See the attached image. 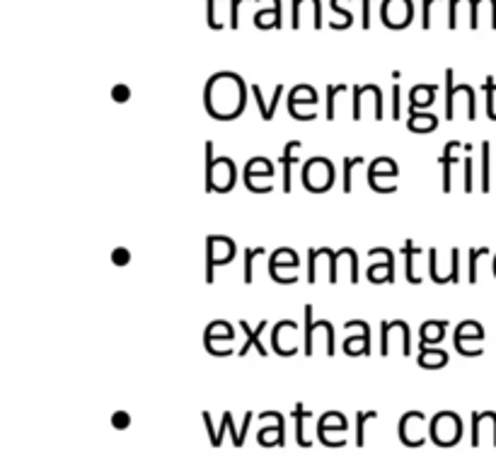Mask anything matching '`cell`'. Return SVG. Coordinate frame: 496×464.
<instances>
[{"instance_id":"cell-2","label":"cell","mask_w":496,"mask_h":464,"mask_svg":"<svg viewBox=\"0 0 496 464\" xmlns=\"http://www.w3.org/2000/svg\"><path fill=\"white\" fill-rule=\"evenodd\" d=\"M235 184V162L230 158L214 160V143H206V191H228Z\"/></svg>"},{"instance_id":"cell-28","label":"cell","mask_w":496,"mask_h":464,"mask_svg":"<svg viewBox=\"0 0 496 464\" xmlns=\"http://www.w3.org/2000/svg\"><path fill=\"white\" fill-rule=\"evenodd\" d=\"M400 94H402V92H400V87H397V85H395V87H392V119H402V116H400Z\"/></svg>"},{"instance_id":"cell-10","label":"cell","mask_w":496,"mask_h":464,"mask_svg":"<svg viewBox=\"0 0 496 464\" xmlns=\"http://www.w3.org/2000/svg\"><path fill=\"white\" fill-rule=\"evenodd\" d=\"M448 321H424L422 324V348H426L428 341H441L446 334Z\"/></svg>"},{"instance_id":"cell-32","label":"cell","mask_w":496,"mask_h":464,"mask_svg":"<svg viewBox=\"0 0 496 464\" xmlns=\"http://www.w3.org/2000/svg\"><path fill=\"white\" fill-rule=\"evenodd\" d=\"M242 0H233V6H230V25L238 27V6Z\"/></svg>"},{"instance_id":"cell-29","label":"cell","mask_w":496,"mask_h":464,"mask_svg":"<svg viewBox=\"0 0 496 464\" xmlns=\"http://www.w3.org/2000/svg\"><path fill=\"white\" fill-rule=\"evenodd\" d=\"M129 414H124V411H119V414H114V419H112V423H114V428L124 430L126 425H129Z\"/></svg>"},{"instance_id":"cell-8","label":"cell","mask_w":496,"mask_h":464,"mask_svg":"<svg viewBox=\"0 0 496 464\" xmlns=\"http://www.w3.org/2000/svg\"><path fill=\"white\" fill-rule=\"evenodd\" d=\"M460 148V143L457 140H451V143L446 145V150H443V158H441V165H443V191H451V167H453V162H455V150Z\"/></svg>"},{"instance_id":"cell-13","label":"cell","mask_w":496,"mask_h":464,"mask_svg":"<svg viewBox=\"0 0 496 464\" xmlns=\"http://www.w3.org/2000/svg\"><path fill=\"white\" fill-rule=\"evenodd\" d=\"M310 411H305L303 409V404H296V411H293V419H296V438H298V445H300V447H310V445L313 443H308V440H305V435H303V421L305 419H310Z\"/></svg>"},{"instance_id":"cell-17","label":"cell","mask_w":496,"mask_h":464,"mask_svg":"<svg viewBox=\"0 0 496 464\" xmlns=\"http://www.w3.org/2000/svg\"><path fill=\"white\" fill-rule=\"evenodd\" d=\"M489 143H482V191H489Z\"/></svg>"},{"instance_id":"cell-33","label":"cell","mask_w":496,"mask_h":464,"mask_svg":"<svg viewBox=\"0 0 496 464\" xmlns=\"http://www.w3.org/2000/svg\"><path fill=\"white\" fill-rule=\"evenodd\" d=\"M494 271H496V259H494Z\"/></svg>"},{"instance_id":"cell-27","label":"cell","mask_w":496,"mask_h":464,"mask_svg":"<svg viewBox=\"0 0 496 464\" xmlns=\"http://www.w3.org/2000/svg\"><path fill=\"white\" fill-rule=\"evenodd\" d=\"M479 423H482V416L472 414V447L479 445Z\"/></svg>"},{"instance_id":"cell-24","label":"cell","mask_w":496,"mask_h":464,"mask_svg":"<svg viewBox=\"0 0 496 464\" xmlns=\"http://www.w3.org/2000/svg\"><path fill=\"white\" fill-rule=\"evenodd\" d=\"M486 252L489 249H472L470 252V283H477V259L479 257H486Z\"/></svg>"},{"instance_id":"cell-25","label":"cell","mask_w":496,"mask_h":464,"mask_svg":"<svg viewBox=\"0 0 496 464\" xmlns=\"http://www.w3.org/2000/svg\"><path fill=\"white\" fill-rule=\"evenodd\" d=\"M129 97H131V89L126 87V85H116V87L112 89V99H114V102H126Z\"/></svg>"},{"instance_id":"cell-3","label":"cell","mask_w":496,"mask_h":464,"mask_svg":"<svg viewBox=\"0 0 496 464\" xmlns=\"http://www.w3.org/2000/svg\"><path fill=\"white\" fill-rule=\"evenodd\" d=\"M334 184V165L327 158H313L303 167V187L310 191H324Z\"/></svg>"},{"instance_id":"cell-19","label":"cell","mask_w":496,"mask_h":464,"mask_svg":"<svg viewBox=\"0 0 496 464\" xmlns=\"http://www.w3.org/2000/svg\"><path fill=\"white\" fill-rule=\"evenodd\" d=\"M366 160L361 158V155H356V158H351V160H344V191L347 193H351V169L356 167V165H363Z\"/></svg>"},{"instance_id":"cell-20","label":"cell","mask_w":496,"mask_h":464,"mask_svg":"<svg viewBox=\"0 0 496 464\" xmlns=\"http://www.w3.org/2000/svg\"><path fill=\"white\" fill-rule=\"evenodd\" d=\"M446 87H448V97H446V119H453V99L457 94V87H453V70H446Z\"/></svg>"},{"instance_id":"cell-7","label":"cell","mask_w":496,"mask_h":464,"mask_svg":"<svg viewBox=\"0 0 496 464\" xmlns=\"http://www.w3.org/2000/svg\"><path fill=\"white\" fill-rule=\"evenodd\" d=\"M254 177H273V165L269 162L267 158H254L252 162H247V167H245V182H247V187L252 184Z\"/></svg>"},{"instance_id":"cell-5","label":"cell","mask_w":496,"mask_h":464,"mask_svg":"<svg viewBox=\"0 0 496 464\" xmlns=\"http://www.w3.org/2000/svg\"><path fill=\"white\" fill-rule=\"evenodd\" d=\"M300 140H291V143H286V148H283V158H281V165H283V191L291 193V167L293 162L298 160L296 150H300Z\"/></svg>"},{"instance_id":"cell-26","label":"cell","mask_w":496,"mask_h":464,"mask_svg":"<svg viewBox=\"0 0 496 464\" xmlns=\"http://www.w3.org/2000/svg\"><path fill=\"white\" fill-rule=\"evenodd\" d=\"M129 259H131V254H129V249H124V247H119V249H114V252H112V262L119 264V266L129 264Z\"/></svg>"},{"instance_id":"cell-21","label":"cell","mask_w":496,"mask_h":464,"mask_svg":"<svg viewBox=\"0 0 496 464\" xmlns=\"http://www.w3.org/2000/svg\"><path fill=\"white\" fill-rule=\"evenodd\" d=\"M262 252H264L262 247H257V249L249 247L247 252H245V283H252V259L259 257Z\"/></svg>"},{"instance_id":"cell-11","label":"cell","mask_w":496,"mask_h":464,"mask_svg":"<svg viewBox=\"0 0 496 464\" xmlns=\"http://www.w3.org/2000/svg\"><path fill=\"white\" fill-rule=\"evenodd\" d=\"M433 94H436V87H433V85H428V87H424V85L414 87L412 92H409V109L426 107V104H431L433 102Z\"/></svg>"},{"instance_id":"cell-16","label":"cell","mask_w":496,"mask_h":464,"mask_svg":"<svg viewBox=\"0 0 496 464\" xmlns=\"http://www.w3.org/2000/svg\"><path fill=\"white\" fill-rule=\"evenodd\" d=\"M313 331H315V324H313V305H305V353H313Z\"/></svg>"},{"instance_id":"cell-15","label":"cell","mask_w":496,"mask_h":464,"mask_svg":"<svg viewBox=\"0 0 496 464\" xmlns=\"http://www.w3.org/2000/svg\"><path fill=\"white\" fill-rule=\"evenodd\" d=\"M422 252V249H414L412 242L407 240V244H404V257H407V281L409 283H422V278L414 276V257Z\"/></svg>"},{"instance_id":"cell-30","label":"cell","mask_w":496,"mask_h":464,"mask_svg":"<svg viewBox=\"0 0 496 464\" xmlns=\"http://www.w3.org/2000/svg\"><path fill=\"white\" fill-rule=\"evenodd\" d=\"M465 191H472V160L465 158Z\"/></svg>"},{"instance_id":"cell-31","label":"cell","mask_w":496,"mask_h":464,"mask_svg":"<svg viewBox=\"0 0 496 464\" xmlns=\"http://www.w3.org/2000/svg\"><path fill=\"white\" fill-rule=\"evenodd\" d=\"M363 3V27H371V0H361Z\"/></svg>"},{"instance_id":"cell-14","label":"cell","mask_w":496,"mask_h":464,"mask_svg":"<svg viewBox=\"0 0 496 464\" xmlns=\"http://www.w3.org/2000/svg\"><path fill=\"white\" fill-rule=\"evenodd\" d=\"M278 6H281V3H276L273 10L259 12V15L254 17V25L257 27H281V12H278Z\"/></svg>"},{"instance_id":"cell-22","label":"cell","mask_w":496,"mask_h":464,"mask_svg":"<svg viewBox=\"0 0 496 464\" xmlns=\"http://www.w3.org/2000/svg\"><path fill=\"white\" fill-rule=\"evenodd\" d=\"M347 92V85H329L327 87V119H334V94Z\"/></svg>"},{"instance_id":"cell-12","label":"cell","mask_w":496,"mask_h":464,"mask_svg":"<svg viewBox=\"0 0 496 464\" xmlns=\"http://www.w3.org/2000/svg\"><path fill=\"white\" fill-rule=\"evenodd\" d=\"M436 124L438 121L433 114H417L414 109H409V129L412 131H433Z\"/></svg>"},{"instance_id":"cell-4","label":"cell","mask_w":496,"mask_h":464,"mask_svg":"<svg viewBox=\"0 0 496 464\" xmlns=\"http://www.w3.org/2000/svg\"><path fill=\"white\" fill-rule=\"evenodd\" d=\"M414 8L412 0H382V25L392 27V30H400V27H407L412 22Z\"/></svg>"},{"instance_id":"cell-23","label":"cell","mask_w":496,"mask_h":464,"mask_svg":"<svg viewBox=\"0 0 496 464\" xmlns=\"http://www.w3.org/2000/svg\"><path fill=\"white\" fill-rule=\"evenodd\" d=\"M375 411H368V414H358L356 421H358V435H356V445L358 447H363V443H366V435H363V430H366V421L368 419H375Z\"/></svg>"},{"instance_id":"cell-18","label":"cell","mask_w":496,"mask_h":464,"mask_svg":"<svg viewBox=\"0 0 496 464\" xmlns=\"http://www.w3.org/2000/svg\"><path fill=\"white\" fill-rule=\"evenodd\" d=\"M484 92H486V114H489V119L496 121V112H494V94H496V83L494 78H486L484 80Z\"/></svg>"},{"instance_id":"cell-9","label":"cell","mask_w":496,"mask_h":464,"mask_svg":"<svg viewBox=\"0 0 496 464\" xmlns=\"http://www.w3.org/2000/svg\"><path fill=\"white\" fill-rule=\"evenodd\" d=\"M448 363V356L438 348H422V356H419V366L426 368V370H438Z\"/></svg>"},{"instance_id":"cell-6","label":"cell","mask_w":496,"mask_h":464,"mask_svg":"<svg viewBox=\"0 0 496 464\" xmlns=\"http://www.w3.org/2000/svg\"><path fill=\"white\" fill-rule=\"evenodd\" d=\"M240 329H245V334H247V341H245V346L240 348V356H245V353L249 351V348H257L262 356H267V348H264L262 344H259V334H262L264 329H267V321H262V324L257 326V329H249V324L247 321H240Z\"/></svg>"},{"instance_id":"cell-1","label":"cell","mask_w":496,"mask_h":464,"mask_svg":"<svg viewBox=\"0 0 496 464\" xmlns=\"http://www.w3.org/2000/svg\"><path fill=\"white\" fill-rule=\"evenodd\" d=\"M230 94H245V85L240 75L218 73L209 80V85H206V109H209L214 119H238V114L242 112L245 104L228 99Z\"/></svg>"}]
</instances>
